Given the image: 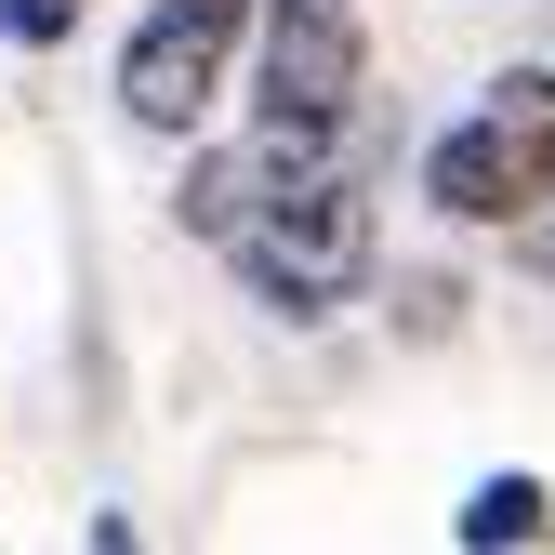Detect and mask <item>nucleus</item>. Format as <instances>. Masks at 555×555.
I'll list each match as a JSON object with an SVG mask.
<instances>
[{"mask_svg":"<svg viewBox=\"0 0 555 555\" xmlns=\"http://www.w3.org/2000/svg\"><path fill=\"white\" fill-rule=\"evenodd\" d=\"M225 264H238V292H251L278 331L344 318V305L371 292V264H384V238H371V172H305V185H278L264 212L225 238Z\"/></svg>","mask_w":555,"mask_h":555,"instance_id":"f257e3e1","label":"nucleus"},{"mask_svg":"<svg viewBox=\"0 0 555 555\" xmlns=\"http://www.w3.org/2000/svg\"><path fill=\"white\" fill-rule=\"evenodd\" d=\"M555 198V66H503L437 146H424V212L437 225H529Z\"/></svg>","mask_w":555,"mask_h":555,"instance_id":"f03ea898","label":"nucleus"},{"mask_svg":"<svg viewBox=\"0 0 555 555\" xmlns=\"http://www.w3.org/2000/svg\"><path fill=\"white\" fill-rule=\"evenodd\" d=\"M251 14H264V0H132L119 66H106L119 119L159 132V146H198L212 106L238 93V66H251Z\"/></svg>","mask_w":555,"mask_h":555,"instance_id":"7ed1b4c3","label":"nucleus"},{"mask_svg":"<svg viewBox=\"0 0 555 555\" xmlns=\"http://www.w3.org/2000/svg\"><path fill=\"white\" fill-rule=\"evenodd\" d=\"M238 80H251V106H292V119L371 106V27H358V0H264Z\"/></svg>","mask_w":555,"mask_h":555,"instance_id":"20e7f679","label":"nucleus"},{"mask_svg":"<svg viewBox=\"0 0 555 555\" xmlns=\"http://www.w3.org/2000/svg\"><path fill=\"white\" fill-rule=\"evenodd\" d=\"M264 198H278V172H264V146H251V132H238V146H198L185 159V198H172V212H185V238H238L251 212H264Z\"/></svg>","mask_w":555,"mask_h":555,"instance_id":"39448f33","label":"nucleus"},{"mask_svg":"<svg viewBox=\"0 0 555 555\" xmlns=\"http://www.w3.org/2000/svg\"><path fill=\"white\" fill-rule=\"evenodd\" d=\"M450 542H463V555H529V542H555V490H542L529 463L476 476V490L450 503Z\"/></svg>","mask_w":555,"mask_h":555,"instance_id":"423d86ee","label":"nucleus"},{"mask_svg":"<svg viewBox=\"0 0 555 555\" xmlns=\"http://www.w3.org/2000/svg\"><path fill=\"white\" fill-rule=\"evenodd\" d=\"M66 27H80V0H0V40L14 53H53Z\"/></svg>","mask_w":555,"mask_h":555,"instance_id":"0eeeda50","label":"nucleus"},{"mask_svg":"<svg viewBox=\"0 0 555 555\" xmlns=\"http://www.w3.org/2000/svg\"><path fill=\"white\" fill-rule=\"evenodd\" d=\"M503 238H516V264L542 278V292H555V198H542V212H529V225H503Z\"/></svg>","mask_w":555,"mask_h":555,"instance_id":"6e6552de","label":"nucleus"}]
</instances>
